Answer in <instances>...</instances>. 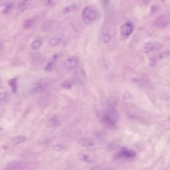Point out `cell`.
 <instances>
[{"label": "cell", "mask_w": 170, "mask_h": 170, "mask_svg": "<svg viewBox=\"0 0 170 170\" xmlns=\"http://www.w3.org/2000/svg\"><path fill=\"white\" fill-rule=\"evenodd\" d=\"M156 48L155 43H147L143 46V51L146 53H149L154 51Z\"/></svg>", "instance_id": "12"}, {"label": "cell", "mask_w": 170, "mask_h": 170, "mask_svg": "<svg viewBox=\"0 0 170 170\" xmlns=\"http://www.w3.org/2000/svg\"><path fill=\"white\" fill-rule=\"evenodd\" d=\"M134 31V26L132 23H126L120 28V34L124 37H127L130 35Z\"/></svg>", "instance_id": "4"}, {"label": "cell", "mask_w": 170, "mask_h": 170, "mask_svg": "<svg viewBox=\"0 0 170 170\" xmlns=\"http://www.w3.org/2000/svg\"><path fill=\"white\" fill-rule=\"evenodd\" d=\"M47 87V82L46 80L41 79L35 84L33 88V92L35 93H39L43 92Z\"/></svg>", "instance_id": "5"}, {"label": "cell", "mask_w": 170, "mask_h": 170, "mask_svg": "<svg viewBox=\"0 0 170 170\" xmlns=\"http://www.w3.org/2000/svg\"><path fill=\"white\" fill-rule=\"evenodd\" d=\"M45 69L47 71H51L53 69V61H49L47 64Z\"/></svg>", "instance_id": "22"}, {"label": "cell", "mask_w": 170, "mask_h": 170, "mask_svg": "<svg viewBox=\"0 0 170 170\" xmlns=\"http://www.w3.org/2000/svg\"><path fill=\"white\" fill-rule=\"evenodd\" d=\"M101 121L104 125L108 128H114L116 126V123L113 121L108 116L105 114H102L101 116Z\"/></svg>", "instance_id": "9"}, {"label": "cell", "mask_w": 170, "mask_h": 170, "mask_svg": "<svg viewBox=\"0 0 170 170\" xmlns=\"http://www.w3.org/2000/svg\"><path fill=\"white\" fill-rule=\"evenodd\" d=\"M169 122H170V116H169Z\"/></svg>", "instance_id": "31"}, {"label": "cell", "mask_w": 170, "mask_h": 170, "mask_svg": "<svg viewBox=\"0 0 170 170\" xmlns=\"http://www.w3.org/2000/svg\"><path fill=\"white\" fill-rule=\"evenodd\" d=\"M79 59L77 57H71L66 60V66L69 69H75L79 65Z\"/></svg>", "instance_id": "10"}, {"label": "cell", "mask_w": 170, "mask_h": 170, "mask_svg": "<svg viewBox=\"0 0 170 170\" xmlns=\"http://www.w3.org/2000/svg\"><path fill=\"white\" fill-rule=\"evenodd\" d=\"M23 168V164L21 161H14L9 164L5 170H21Z\"/></svg>", "instance_id": "7"}, {"label": "cell", "mask_w": 170, "mask_h": 170, "mask_svg": "<svg viewBox=\"0 0 170 170\" xmlns=\"http://www.w3.org/2000/svg\"><path fill=\"white\" fill-rule=\"evenodd\" d=\"M32 23H33L32 20H31V19H27V20H25L23 21V27L25 29L29 28H30L31 25H32Z\"/></svg>", "instance_id": "21"}, {"label": "cell", "mask_w": 170, "mask_h": 170, "mask_svg": "<svg viewBox=\"0 0 170 170\" xmlns=\"http://www.w3.org/2000/svg\"><path fill=\"white\" fill-rule=\"evenodd\" d=\"M65 147V146L63 144H56V145H55L54 146H53V150L55 151H60L62 150H64Z\"/></svg>", "instance_id": "20"}, {"label": "cell", "mask_w": 170, "mask_h": 170, "mask_svg": "<svg viewBox=\"0 0 170 170\" xmlns=\"http://www.w3.org/2000/svg\"><path fill=\"white\" fill-rule=\"evenodd\" d=\"M41 30L43 31V32H47V31L49 30V27L47 24H43L41 26Z\"/></svg>", "instance_id": "25"}, {"label": "cell", "mask_w": 170, "mask_h": 170, "mask_svg": "<svg viewBox=\"0 0 170 170\" xmlns=\"http://www.w3.org/2000/svg\"><path fill=\"white\" fill-rule=\"evenodd\" d=\"M25 140V137L23 136H15L12 139V143L14 146L20 144L21 143L23 142Z\"/></svg>", "instance_id": "15"}, {"label": "cell", "mask_w": 170, "mask_h": 170, "mask_svg": "<svg viewBox=\"0 0 170 170\" xmlns=\"http://www.w3.org/2000/svg\"><path fill=\"white\" fill-rule=\"evenodd\" d=\"M31 3L30 0H23V1H22L21 2L19 3V4L18 5V7H17V10H18L19 12L25 11L29 8Z\"/></svg>", "instance_id": "11"}, {"label": "cell", "mask_w": 170, "mask_h": 170, "mask_svg": "<svg viewBox=\"0 0 170 170\" xmlns=\"http://www.w3.org/2000/svg\"><path fill=\"white\" fill-rule=\"evenodd\" d=\"M61 42V39L60 37H53L49 41V45L51 47H55L60 44Z\"/></svg>", "instance_id": "16"}, {"label": "cell", "mask_w": 170, "mask_h": 170, "mask_svg": "<svg viewBox=\"0 0 170 170\" xmlns=\"http://www.w3.org/2000/svg\"><path fill=\"white\" fill-rule=\"evenodd\" d=\"M59 120L57 118H51L49 119L47 122V127L49 128H52L57 126L58 124H59Z\"/></svg>", "instance_id": "14"}, {"label": "cell", "mask_w": 170, "mask_h": 170, "mask_svg": "<svg viewBox=\"0 0 170 170\" xmlns=\"http://www.w3.org/2000/svg\"><path fill=\"white\" fill-rule=\"evenodd\" d=\"M78 157L80 161H83V162H84L92 163L94 162L93 158L90 155V154L87 153V151H80L79 153Z\"/></svg>", "instance_id": "8"}, {"label": "cell", "mask_w": 170, "mask_h": 170, "mask_svg": "<svg viewBox=\"0 0 170 170\" xmlns=\"http://www.w3.org/2000/svg\"><path fill=\"white\" fill-rule=\"evenodd\" d=\"M7 99V95L6 92L0 93V101H6Z\"/></svg>", "instance_id": "23"}, {"label": "cell", "mask_w": 170, "mask_h": 170, "mask_svg": "<svg viewBox=\"0 0 170 170\" xmlns=\"http://www.w3.org/2000/svg\"><path fill=\"white\" fill-rule=\"evenodd\" d=\"M61 87L64 89H66V90H69V89L72 88V83L67 80V81H65L62 83Z\"/></svg>", "instance_id": "19"}, {"label": "cell", "mask_w": 170, "mask_h": 170, "mask_svg": "<svg viewBox=\"0 0 170 170\" xmlns=\"http://www.w3.org/2000/svg\"><path fill=\"white\" fill-rule=\"evenodd\" d=\"M169 55H170V51H166L161 53L159 56L160 59H163V58L168 57V56H169Z\"/></svg>", "instance_id": "24"}, {"label": "cell", "mask_w": 170, "mask_h": 170, "mask_svg": "<svg viewBox=\"0 0 170 170\" xmlns=\"http://www.w3.org/2000/svg\"><path fill=\"white\" fill-rule=\"evenodd\" d=\"M43 3L45 6H49L51 3V0H43Z\"/></svg>", "instance_id": "28"}, {"label": "cell", "mask_w": 170, "mask_h": 170, "mask_svg": "<svg viewBox=\"0 0 170 170\" xmlns=\"http://www.w3.org/2000/svg\"><path fill=\"white\" fill-rule=\"evenodd\" d=\"M8 84L11 88L12 92L15 93L17 90V78H13L8 80Z\"/></svg>", "instance_id": "13"}, {"label": "cell", "mask_w": 170, "mask_h": 170, "mask_svg": "<svg viewBox=\"0 0 170 170\" xmlns=\"http://www.w3.org/2000/svg\"><path fill=\"white\" fill-rule=\"evenodd\" d=\"M106 114L115 123H116V122L118 121V115L117 110H116L115 106L113 104L108 103V106H107Z\"/></svg>", "instance_id": "3"}, {"label": "cell", "mask_w": 170, "mask_h": 170, "mask_svg": "<svg viewBox=\"0 0 170 170\" xmlns=\"http://www.w3.org/2000/svg\"><path fill=\"white\" fill-rule=\"evenodd\" d=\"M136 152L134 150H130L126 148V147H122L120 150L118 152L117 157L118 158H128L131 159L136 156Z\"/></svg>", "instance_id": "2"}, {"label": "cell", "mask_w": 170, "mask_h": 170, "mask_svg": "<svg viewBox=\"0 0 170 170\" xmlns=\"http://www.w3.org/2000/svg\"><path fill=\"white\" fill-rule=\"evenodd\" d=\"M110 35L109 34H104L103 36V39L105 43H108V41H110Z\"/></svg>", "instance_id": "27"}, {"label": "cell", "mask_w": 170, "mask_h": 170, "mask_svg": "<svg viewBox=\"0 0 170 170\" xmlns=\"http://www.w3.org/2000/svg\"><path fill=\"white\" fill-rule=\"evenodd\" d=\"M41 45H42L41 41H40V40H35V41H34L32 43H31V47L33 50H37V49H39L40 47H41Z\"/></svg>", "instance_id": "17"}, {"label": "cell", "mask_w": 170, "mask_h": 170, "mask_svg": "<svg viewBox=\"0 0 170 170\" xmlns=\"http://www.w3.org/2000/svg\"><path fill=\"white\" fill-rule=\"evenodd\" d=\"M78 144L81 147H88L95 146V142L91 138H82L78 140Z\"/></svg>", "instance_id": "6"}, {"label": "cell", "mask_w": 170, "mask_h": 170, "mask_svg": "<svg viewBox=\"0 0 170 170\" xmlns=\"http://www.w3.org/2000/svg\"><path fill=\"white\" fill-rule=\"evenodd\" d=\"M102 1H103L106 3H108L110 1V0H102Z\"/></svg>", "instance_id": "29"}, {"label": "cell", "mask_w": 170, "mask_h": 170, "mask_svg": "<svg viewBox=\"0 0 170 170\" xmlns=\"http://www.w3.org/2000/svg\"><path fill=\"white\" fill-rule=\"evenodd\" d=\"M77 10V7L74 6H68L66 7L63 9V10H62V12H63L64 14H66V13H69L70 12H73Z\"/></svg>", "instance_id": "18"}, {"label": "cell", "mask_w": 170, "mask_h": 170, "mask_svg": "<svg viewBox=\"0 0 170 170\" xmlns=\"http://www.w3.org/2000/svg\"><path fill=\"white\" fill-rule=\"evenodd\" d=\"M0 50H1V45H0Z\"/></svg>", "instance_id": "30"}, {"label": "cell", "mask_w": 170, "mask_h": 170, "mask_svg": "<svg viewBox=\"0 0 170 170\" xmlns=\"http://www.w3.org/2000/svg\"><path fill=\"white\" fill-rule=\"evenodd\" d=\"M100 17V12L96 7L88 6L84 8L82 12V19L84 23L89 25L96 21Z\"/></svg>", "instance_id": "1"}, {"label": "cell", "mask_w": 170, "mask_h": 170, "mask_svg": "<svg viewBox=\"0 0 170 170\" xmlns=\"http://www.w3.org/2000/svg\"><path fill=\"white\" fill-rule=\"evenodd\" d=\"M12 5H11V4H10V5H7L6 7H5V9H4V10H3V12L4 13H7L10 12L11 10V9H12Z\"/></svg>", "instance_id": "26"}]
</instances>
